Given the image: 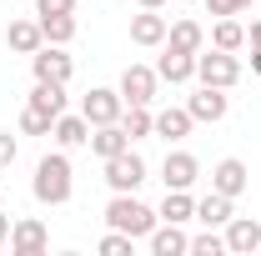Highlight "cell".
I'll return each mask as SVG.
<instances>
[{"label": "cell", "mask_w": 261, "mask_h": 256, "mask_svg": "<svg viewBox=\"0 0 261 256\" xmlns=\"http://www.w3.org/2000/svg\"><path fill=\"white\" fill-rule=\"evenodd\" d=\"M31 191H35V201H40V206H65V201H70L75 181H70V156H65V151H50V156L35 161Z\"/></svg>", "instance_id": "cell-1"}, {"label": "cell", "mask_w": 261, "mask_h": 256, "mask_svg": "<svg viewBox=\"0 0 261 256\" xmlns=\"http://www.w3.org/2000/svg\"><path fill=\"white\" fill-rule=\"evenodd\" d=\"M161 221L146 201H136V191H116L111 201H106V226H116V231H126V236H151V226Z\"/></svg>", "instance_id": "cell-2"}, {"label": "cell", "mask_w": 261, "mask_h": 256, "mask_svg": "<svg viewBox=\"0 0 261 256\" xmlns=\"http://www.w3.org/2000/svg\"><path fill=\"white\" fill-rule=\"evenodd\" d=\"M196 81L201 86H221V91H231L236 81H241V61H236V50H201L196 56Z\"/></svg>", "instance_id": "cell-3"}, {"label": "cell", "mask_w": 261, "mask_h": 256, "mask_svg": "<svg viewBox=\"0 0 261 256\" xmlns=\"http://www.w3.org/2000/svg\"><path fill=\"white\" fill-rule=\"evenodd\" d=\"M156 86H161L156 65H136L130 61L126 70H121V86H116V91H121L126 106H151V100H156Z\"/></svg>", "instance_id": "cell-4"}, {"label": "cell", "mask_w": 261, "mask_h": 256, "mask_svg": "<svg viewBox=\"0 0 261 256\" xmlns=\"http://www.w3.org/2000/svg\"><path fill=\"white\" fill-rule=\"evenodd\" d=\"M121 111H126V100H121V91H111V86H91V91L81 96V116H86L91 126L121 121Z\"/></svg>", "instance_id": "cell-5"}, {"label": "cell", "mask_w": 261, "mask_h": 256, "mask_svg": "<svg viewBox=\"0 0 261 256\" xmlns=\"http://www.w3.org/2000/svg\"><path fill=\"white\" fill-rule=\"evenodd\" d=\"M141 181H146V161L136 156V151H121V156L106 161V186L111 191H141Z\"/></svg>", "instance_id": "cell-6"}, {"label": "cell", "mask_w": 261, "mask_h": 256, "mask_svg": "<svg viewBox=\"0 0 261 256\" xmlns=\"http://www.w3.org/2000/svg\"><path fill=\"white\" fill-rule=\"evenodd\" d=\"M31 70H35V81H61L65 86V81L75 75V61L65 56V45H40L31 56Z\"/></svg>", "instance_id": "cell-7"}, {"label": "cell", "mask_w": 261, "mask_h": 256, "mask_svg": "<svg viewBox=\"0 0 261 256\" xmlns=\"http://www.w3.org/2000/svg\"><path fill=\"white\" fill-rule=\"evenodd\" d=\"M221 236H226V251L231 256H256L261 251V221H256V216H231Z\"/></svg>", "instance_id": "cell-8"}, {"label": "cell", "mask_w": 261, "mask_h": 256, "mask_svg": "<svg viewBox=\"0 0 261 256\" xmlns=\"http://www.w3.org/2000/svg\"><path fill=\"white\" fill-rule=\"evenodd\" d=\"M246 186H251V171H246V161H241V156H226V161L211 166V191H221V196L236 201Z\"/></svg>", "instance_id": "cell-9"}, {"label": "cell", "mask_w": 261, "mask_h": 256, "mask_svg": "<svg viewBox=\"0 0 261 256\" xmlns=\"http://www.w3.org/2000/svg\"><path fill=\"white\" fill-rule=\"evenodd\" d=\"M196 176H201V161H196L191 151H171V156L161 161V181H166V191H191Z\"/></svg>", "instance_id": "cell-10"}, {"label": "cell", "mask_w": 261, "mask_h": 256, "mask_svg": "<svg viewBox=\"0 0 261 256\" xmlns=\"http://www.w3.org/2000/svg\"><path fill=\"white\" fill-rule=\"evenodd\" d=\"M45 246H50V231H45V221L20 216V221L10 226V251H15V256H40Z\"/></svg>", "instance_id": "cell-11"}, {"label": "cell", "mask_w": 261, "mask_h": 256, "mask_svg": "<svg viewBox=\"0 0 261 256\" xmlns=\"http://www.w3.org/2000/svg\"><path fill=\"white\" fill-rule=\"evenodd\" d=\"M186 111H191L196 121H211V126H216V121H226L231 96L221 91V86H201V91H196V96L186 100Z\"/></svg>", "instance_id": "cell-12"}, {"label": "cell", "mask_w": 261, "mask_h": 256, "mask_svg": "<svg viewBox=\"0 0 261 256\" xmlns=\"http://www.w3.org/2000/svg\"><path fill=\"white\" fill-rule=\"evenodd\" d=\"M146 241H151V256H186L191 251V236H186L176 221H156Z\"/></svg>", "instance_id": "cell-13"}, {"label": "cell", "mask_w": 261, "mask_h": 256, "mask_svg": "<svg viewBox=\"0 0 261 256\" xmlns=\"http://www.w3.org/2000/svg\"><path fill=\"white\" fill-rule=\"evenodd\" d=\"M50 136H56V146L61 151H75V146H91V121L86 116H56V126H50Z\"/></svg>", "instance_id": "cell-14"}, {"label": "cell", "mask_w": 261, "mask_h": 256, "mask_svg": "<svg viewBox=\"0 0 261 256\" xmlns=\"http://www.w3.org/2000/svg\"><path fill=\"white\" fill-rule=\"evenodd\" d=\"M5 45H10L15 56H35V50L45 45L40 20H10V25H5Z\"/></svg>", "instance_id": "cell-15"}, {"label": "cell", "mask_w": 261, "mask_h": 256, "mask_svg": "<svg viewBox=\"0 0 261 256\" xmlns=\"http://www.w3.org/2000/svg\"><path fill=\"white\" fill-rule=\"evenodd\" d=\"M156 75H161V81H171V86H186V81L196 75V56H186V50H171V45H166L161 61H156Z\"/></svg>", "instance_id": "cell-16"}, {"label": "cell", "mask_w": 261, "mask_h": 256, "mask_svg": "<svg viewBox=\"0 0 261 256\" xmlns=\"http://www.w3.org/2000/svg\"><path fill=\"white\" fill-rule=\"evenodd\" d=\"M130 40H136V45H166V15L161 10L130 15Z\"/></svg>", "instance_id": "cell-17"}, {"label": "cell", "mask_w": 261, "mask_h": 256, "mask_svg": "<svg viewBox=\"0 0 261 256\" xmlns=\"http://www.w3.org/2000/svg\"><path fill=\"white\" fill-rule=\"evenodd\" d=\"M166 45L171 50H186V56H201L206 50V31L196 20H176V25H166Z\"/></svg>", "instance_id": "cell-18"}, {"label": "cell", "mask_w": 261, "mask_h": 256, "mask_svg": "<svg viewBox=\"0 0 261 256\" xmlns=\"http://www.w3.org/2000/svg\"><path fill=\"white\" fill-rule=\"evenodd\" d=\"M196 126V116L186 111V106H171V111H156V136L161 141H186Z\"/></svg>", "instance_id": "cell-19"}, {"label": "cell", "mask_w": 261, "mask_h": 256, "mask_svg": "<svg viewBox=\"0 0 261 256\" xmlns=\"http://www.w3.org/2000/svg\"><path fill=\"white\" fill-rule=\"evenodd\" d=\"M130 146V136L121 131V121H111V126H91V151H96L100 161H111V156H121Z\"/></svg>", "instance_id": "cell-20"}, {"label": "cell", "mask_w": 261, "mask_h": 256, "mask_svg": "<svg viewBox=\"0 0 261 256\" xmlns=\"http://www.w3.org/2000/svg\"><path fill=\"white\" fill-rule=\"evenodd\" d=\"M231 216H236V201L221 196V191H211V196L196 201V221H201V226H226Z\"/></svg>", "instance_id": "cell-21"}, {"label": "cell", "mask_w": 261, "mask_h": 256, "mask_svg": "<svg viewBox=\"0 0 261 256\" xmlns=\"http://www.w3.org/2000/svg\"><path fill=\"white\" fill-rule=\"evenodd\" d=\"M25 106L45 111V116L56 121V116L65 111V86H61V81H35V86H31V100H25Z\"/></svg>", "instance_id": "cell-22"}, {"label": "cell", "mask_w": 261, "mask_h": 256, "mask_svg": "<svg viewBox=\"0 0 261 256\" xmlns=\"http://www.w3.org/2000/svg\"><path fill=\"white\" fill-rule=\"evenodd\" d=\"M121 131H126L130 141L156 136V116H151V106H126V111H121Z\"/></svg>", "instance_id": "cell-23"}, {"label": "cell", "mask_w": 261, "mask_h": 256, "mask_svg": "<svg viewBox=\"0 0 261 256\" xmlns=\"http://www.w3.org/2000/svg\"><path fill=\"white\" fill-rule=\"evenodd\" d=\"M211 45H216V50H241V45H246V25H241L236 15H221V20L211 25Z\"/></svg>", "instance_id": "cell-24"}, {"label": "cell", "mask_w": 261, "mask_h": 256, "mask_svg": "<svg viewBox=\"0 0 261 256\" xmlns=\"http://www.w3.org/2000/svg\"><path fill=\"white\" fill-rule=\"evenodd\" d=\"M161 221H176V226H186V221H196V201H191V191H166V201H161V211H156Z\"/></svg>", "instance_id": "cell-25"}, {"label": "cell", "mask_w": 261, "mask_h": 256, "mask_svg": "<svg viewBox=\"0 0 261 256\" xmlns=\"http://www.w3.org/2000/svg\"><path fill=\"white\" fill-rule=\"evenodd\" d=\"M35 20H40L45 45H70L75 40V15H35Z\"/></svg>", "instance_id": "cell-26"}, {"label": "cell", "mask_w": 261, "mask_h": 256, "mask_svg": "<svg viewBox=\"0 0 261 256\" xmlns=\"http://www.w3.org/2000/svg\"><path fill=\"white\" fill-rule=\"evenodd\" d=\"M191 251L196 256H226V236H221L216 226H206L201 236H191Z\"/></svg>", "instance_id": "cell-27"}, {"label": "cell", "mask_w": 261, "mask_h": 256, "mask_svg": "<svg viewBox=\"0 0 261 256\" xmlns=\"http://www.w3.org/2000/svg\"><path fill=\"white\" fill-rule=\"evenodd\" d=\"M130 246H136V236L116 231V226H111V231L100 236V256H130Z\"/></svg>", "instance_id": "cell-28"}, {"label": "cell", "mask_w": 261, "mask_h": 256, "mask_svg": "<svg viewBox=\"0 0 261 256\" xmlns=\"http://www.w3.org/2000/svg\"><path fill=\"white\" fill-rule=\"evenodd\" d=\"M50 126H56V121H50L45 111H35V106L20 111V131H25V136H50Z\"/></svg>", "instance_id": "cell-29"}, {"label": "cell", "mask_w": 261, "mask_h": 256, "mask_svg": "<svg viewBox=\"0 0 261 256\" xmlns=\"http://www.w3.org/2000/svg\"><path fill=\"white\" fill-rule=\"evenodd\" d=\"M35 15H75V0H35Z\"/></svg>", "instance_id": "cell-30"}, {"label": "cell", "mask_w": 261, "mask_h": 256, "mask_svg": "<svg viewBox=\"0 0 261 256\" xmlns=\"http://www.w3.org/2000/svg\"><path fill=\"white\" fill-rule=\"evenodd\" d=\"M15 156H20V141H15L10 131H0V171H5V166H15Z\"/></svg>", "instance_id": "cell-31"}, {"label": "cell", "mask_w": 261, "mask_h": 256, "mask_svg": "<svg viewBox=\"0 0 261 256\" xmlns=\"http://www.w3.org/2000/svg\"><path fill=\"white\" fill-rule=\"evenodd\" d=\"M206 10H211L216 20H221V15H241V10H236V0H206Z\"/></svg>", "instance_id": "cell-32"}, {"label": "cell", "mask_w": 261, "mask_h": 256, "mask_svg": "<svg viewBox=\"0 0 261 256\" xmlns=\"http://www.w3.org/2000/svg\"><path fill=\"white\" fill-rule=\"evenodd\" d=\"M10 226H15V221H10V216H0V246L10 241Z\"/></svg>", "instance_id": "cell-33"}, {"label": "cell", "mask_w": 261, "mask_h": 256, "mask_svg": "<svg viewBox=\"0 0 261 256\" xmlns=\"http://www.w3.org/2000/svg\"><path fill=\"white\" fill-rule=\"evenodd\" d=\"M246 40H251V45H261V20H251V31H246Z\"/></svg>", "instance_id": "cell-34"}, {"label": "cell", "mask_w": 261, "mask_h": 256, "mask_svg": "<svg viewBox=\"0 0 261 256\" xmlns=\"http://www.w3.org/2000/svg\"><path fill=\"white\" fill-rule=\"evenodd\" d=\"M251 70L261 75V45H251Z\"/></svg>", "instance_id": "cell-35"}, {"label": "cell", "mask_w": 261, "mask_h": 256, "mask_svg": "<svg viewBox=\"0 0 261 256\" xmlns=\"http://www.w3.org/2000/svg\"><path fill=\"white\" fill-rule=\"evenodd\" d=\"M166 0H141V10H161Z\"/></svg>", "instance_id": "cell-36"}, {"label": "cell", "mask_w": 261, "mask_h": 256, "mask_svg": "<svg viewBox=\"0 0 261 256\" xmlns=\"http://www.w3.org/2000/svg\"><path fill=\"white\" fill-rule=\"evenodd\" d=\"M251 5H256V0H236V10H251Z\"/></svg>", "instance_id": "cell-37"}, {"label": "cell", "mask_w": 261, "mask_h": 256, "mask_svg": "<svg viewBox=\"0 0 261 256\" xmlns=\"http://www.w3.org/2000/svg\"><path fill=\"white\" fill-rule=\"evenodd\" d=\"M181 5H191V0H181Z\"/></svg>", "instance_id": "cell-38"}]
</instances>
